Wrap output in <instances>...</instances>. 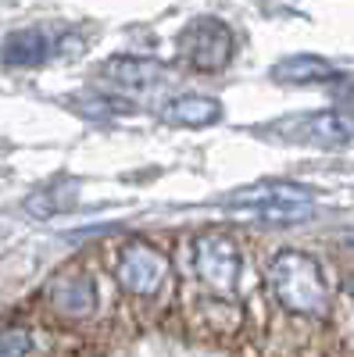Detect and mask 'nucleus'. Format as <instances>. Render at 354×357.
Segmentation results:
<instances>
[{
    "label": "nucleus",
    "instance_id": "1",
    "mask_svg": "<svg viewBox=\"0 0 354 357\" xmlns=\"http://www.w3.org/2000/svg\"><path fill=\"white\" fill-rule=\"evenodd\" d=\"M265 286H269L272 301L297 318H326L330 314V289L326 275H322L318 257L308 250L286 247L272 254L269 268H265Z\"/></svg>",
    "mask_w": 354,
    "mask_h": 357
},
{
    "label": "nucleus",
    "instance_id": "2",
    "mask_svg": "<svg viewBox=\"0 0 354 357\" xmlns=\"http://www.w3.org/2000/svg\"><path fill=\"white\" fill-rule=\"evenodd\" d=\"M226 207L233 215H247V218L269 222V225H293V222L311 218L315 190L290 183V178H265V183L236 190L226 200Z\"/></svg>",
    "mask_w": 354,
    "mask_h": 357
},
{
    "label": "nucleus",
    "instance_id": "3",
    "mask_svg": "<svg viewBox=\"0 0 354 357\" xmlns=\"http://www.w3.org/2000/svg\"><path fill=\"white\" fill-rule=\"evenodd\" d=\"M172 279V257L147 240H129L122 243L115 257V282L129 293L133 301H154Z\"/></svg>",
    "mask_w": 354,
    "mask_h": 357
},
{
    "label": "nucleus",
    "instance_id": "4",
    "mask_svg": "<svg viewBox=\"0 0 354 357\" xmlns=\"http://www.w3.org/2000/svg\"><path fill=\"white\" fill-rule=\"evenodd\" d=\"M193 272L204 289L229 296L240 279V243L222 229H208L193 240Z\"/></svg>",
    "mask_w": 354,
    "mask_h": 357
},
{
    "label": "nucleus",
    "instance_id": "5",
    "mask_svg": "<svg viewBox=\"0 0 354 357\" xmlns=\"http://www.w3.org/2000/svg\"><path fill=\"white\" fill-rule=\"evenodd\" d=\"M179 54L197 72H222L236 54L233 29L222 18H212V15L193 18L179 33Z\"/></svg>",
    "mask_w": 354,
    "mask_h": 357
},
{
    "label": "nucleus",
    "instance_id": "6",
    "mask_svg": "<svg viewBox=\"0 0 354 357\" xmlns=\"http://www.w3.org/2000/svg\"><path fill=\"white\" fill-rule=\"evenodd\" d=\"M43 301L57 318L82 321V318H90L97 311V282L82 264H68L47 282Z\"/></svg>",
    "mask_w": 354,
    "mask_h": 357
},
{
    "label": "nucleus",
    "instance_id": "7",
    "mask_svg": "<svg viewBox=\"0 0 354 357\" xmlns=\"http://www.w3.org/2000/svg\"><path fill=\"white\" fill-rule=\"evenodd\" d=\"M101 82L111 86L115 93L147 97L168 82V68L161 61H151V57H111L101 65Z\"/></svg>",
    "mask_w": 354,
    "mask_h": 357
},
{
    "label": "nucleus",
    "instance_id": "8",
    "mask_svg": "<svg viewBox=\"0 0 354 357\" xmlns=\"http://www.w3.org/2000/svg\"><path fill=\"white\" fill-rule=\"evenodd\" d=\"M290 136L308 146H347L354 139V118L344 111H318V114H301L286 126Z\"/></svg>",
    "mask_w": 354,
    "mask_h": 357
},
{
    "label": "nucleus",
    "instance_id": "9",
    "mask_svg": "<svg viewBox=\"0 0 354 357\" xmlns=\"http://www.w3.org/2000/svg\"><path fill=\"white\" fill-rule=\"evenodd\" d=\"M54 54V40L43 29H15V33L0 43V61L11 68H36Z\"/></svg>",
    "mask_w": 354,
    "mask_h": 357
},
{
    "label": "nucleus",
    "instance_id": "10",
    "mask_svg": "<svg viewBox=\"0 0 354 357\" xmlns=\"http://www.w3.org/2000/svg\"><path fill=\"white\" fill-rule=\"evenodd\" d=\"M165 118L172 126H186V129H204V126H215L222 118V104L215 97H204V93H183V97H172L165 107Z\"/></svg>",
    "mask_w": 354,
    "mask_h": 357
},
{
    "label": "nucleus",
    "instance_id": "11",
    "mask_svg": "<svg viewBox=\"0 0 354 357\" xmlns=\"http://www.w3.org/2000/svg\"><path fill=\"white\" fill-rule=\"evenodd\" d=\"M276 82H290V86H308V82H330L337 79V68L318 54H293L272 68Z\"/></svg>",
    "mask_w": 354,
    "mask_h": 357
},
{
    "label": "nucleus",
    "instance_id": "12",
    "mask_svg": "<svg viewBox=\"0 0 354 357\" xmlns=\"http://www.w3.org/2000/svg\"><path fill=\"white\" fill-rule=\"evenodd\" d=\"M75 197H79V183L75 178H61V183L43 186L33 197H25V211L33 218H54V215L68 211V207L75 204Z\"/></svg>",
    "mask_w": 354,
    "mask_h": 357
},
{
    "label": "nucleus",
    "instance_id": "13",
    "mask_svg": "<svg viewBox=\"0 0 354 357\" xmlns=\"http://www.w3.org/2000/svg\"><path fill=\"white\" fill-rule=\"evenodd\" d=\"M33 354V333L25 325H0V357H29Z\"/></svg>",
    "mask_w": 354,
    "mask_h": 357
},
{
    "label": "nucleus",
    "instance_id": "14",
    "mask_svg": "<svg viewBox=\"0 0 354 357\" xmlns=\"http://www.w3.org/2000/svg\"><path fill=\"white\" fill-rule=\"evenodd\" d=\"M344 301H351V304H354V275L344 282Z\"/></svg>",
    "mask_w": 354,
    "mask_h": 357
},
{
    "label": "nucleus",
    "instance_id": "15",
    "mask_svg": "<svg viewBox=\"0 0 354 357\" xmlns=\"http://www.w3.org/2000/svg\"><path fill=\"white\" fill-rule=\"evenodd\" d=\"M344 243H347V247H354V229H351V232H344Z\"/></svg>",
    "mask_w": 354,
    "mask_h": 357
}]
</instances>
